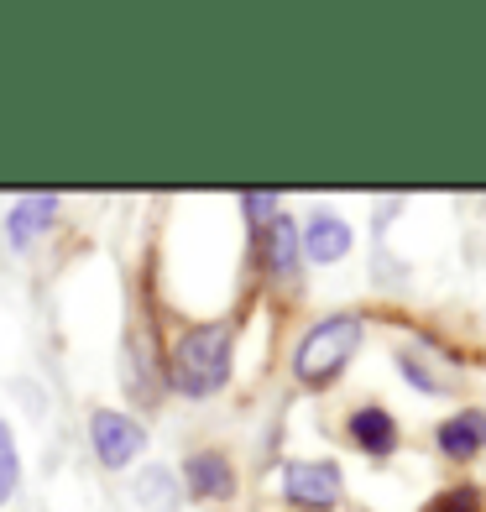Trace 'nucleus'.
I'll return each mask as SVG.
<instances>
[{"label":"nucleus","mask_w":486,"mask_h":512,"mask_svg":"<svg viewBox=\"0 0 486 512\" xmlns=\"http://www.w3.org/2000/svg\"><path fill=\"white\" fill-rule=\"evenodd\" d=\"M241 209L251 215V225L262 230V225H267V220L277 215V194H246V199H241Z\"/></svg>","instance_id":"13"},{"label":"nucleus","mask_w":486,"mask_h":512,"mask_svg":"<svg viewBox=\"0 0 486 512\" xmlns=\"http://www.w3.org/2000/svg\"><path fill=\"white\" fill-rule=\"evenodd\" d=\"M16 476H21V460H16V439L11 429L0 424V502H6L16 492Z\"/></svg>","instance_id":"12"},{"label":"nucleus","mask_w":486,"mask_h":512,"mask_svg":"<svg viewBox=\"0 0 486 512\" xmlns=\"http://www.w3.org/2000/svg\"><path fill=\"white\" fill-rule=\"evenodd\" d=\"M89 434H95V455L110 465V471H126V465L147 450V429L136 424L131 413H115V408H95Z\"/></svg>","instance_id":"3"},{"label":"nucleus","mask_w":486,"mask_h":512,"mask_svg":"<svg viewBox=\"0 0 486 512\" xmlns=\"http://www.w3.org/2000/svg\"><path fill=\"white\" fill-rule=\"evenodd\" d=\"M183 476H189V492H194V497H215V502L236 497V471H230V460H225L220 450H199V455H189Z\"/></svg>","instance_id":"6"},{"label":"nucleus","mask_w":486,"mask_h":512,"mask_svg":"<svg viewBox=\"0 0 486 512\" xmlns=\"http://www.w3.org/2000/svg\"><path fill=\"white\" fill-rule=\"evenodd\" d=\"M424 512H486V502H481L476 486H450V492H439Z\"/></svg>","instance_id":"11"},{"label":"nucleus","mask_w":486,"mask_h":512,"mask_svg":"<svg viewBox=\"0 0 486 512\" xmlns=\"http://www.w3.org/2000/svg\"><path fill=\"white\" fill-rule=\"evenodd\" d=\"M351 439H356V450L382 460V455L398 450V418H392L387 408H356L351 413Z\"/></svg>","instance_id":"8"},{"label":"nucleus","mask_w":486,"mask_h":512,"mask_svg":"<svg viewBox=\"0 0 486 512\" xmlns=\"http://www.w3.org/2000/svg\"><path fill=\"white\" fill-rule=\"evenodd\" d=\"M340 465H330V460H288L283 465V492L298 502V507H309V512H319V507H330L335 497H340Z\"/></svg>","instance_id":"4"},{"label":"nucleus","mask_w":486,"mask_h":512,"mask_svg":"<svg viewBox=\"0 0 486 512\" xmlns=\"http://www.w3.org/2000/svg\"><path fill=\"white\" fill-rule=\"evenodd\" d=\"M356 345H361V319H356V314L319 319L314 330L298 340V351H293V377L304 382V387L335 382L340 371H345V361L356 356Z\"/></svg>","instance_id":"2"},{"label":"nucleus","mask_w":486,"mask_h":512,"mask_svg":"<svg viewBox=\"0 0 486 512\" xmlns=\"http://www.w3.org/2000/svg\"><path fill=\"white\" fill-rule=\"evenodd\" d=\"M304 251L314 262H340L345 251H351V225L340 215H314L309 220V236H304Z\"/></svg>","instance_id":"10"},{"label":"nucleus","mask_w":486,"mask_h":512,"mask_svg":"<svg viewBox=\"0 0 486 512\" xmlns=\"http://www.w3.org/2000/svg\"><path fill=\"white\" fill-rule=\"evenodd\" d=\"M230 361H236V330L225 319L199 324L173 351V387L183 398H210V392L230 382Z\"/></svg>","instance_id":"1"},{"label":"nucleus","mask_w":486,"mask_h":512,"mask_svg":"<svg viewBox=\"0 0 486 512\" xmlns=\"http://www.w3.org/2000/svg\"><path fill=\"white\" fill-rule=\"evenodd\" d=\"M53 215H58V194H27V199L11 209L6 236H11L16 246H32L37 230H48V225H53Z\"/></svg>","instance_id":"9"},{"label":"nucleus","mask_w":486,"mask_h":512,"mask_svg":"<svg viewBox=\"0 0 486 512\" xmlns=\"http://www.w3.org/2000/svg\"><path fill=\"white\" fill-rule=\"evenodd\" d=\"M486 450V413L481 408H460L439 424V455L445 460H471Z\"/></svg>","instance_id":"5"},{"label":"nucleus","mask_w":486,"mask_h":512,"mask_svg":"<svg viewBox=\"0 0 486 512\" xmlns=\"http://www.w3.org/2000/svg\"><path fill=\"white\" fill-rule=\"evenodd\" d=\"M262 256H267V272L277 283H288L298 272V230H293V215H283V209L262 225Z\"/></svg>","instance_id":"7"}]
</instances>
